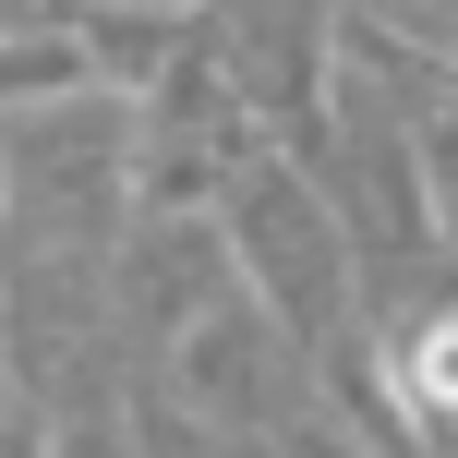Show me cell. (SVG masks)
<instances>
[{
	"instance_id": "9",
	"label": "cell",
	"mask_w": 458,
	"mask_h": 458,
	"mask_svg": "<svg viewBox=\"0 0 458 458\" xmlns=\"http://www.w3.org/2000/svg\"><path fill=\"white\" fill-rule=\"evenodd\" d=\"M0 217H13V157H0Z\"/></svg>"
},
{
	"instance_id": "7",
	"label": "cell",
	"mask_w": 458,
	"mask_h": 458,
	"mask_svg": "<svg viewBox=\"0 0 458 458\" xmlns=\"http://www.w3.org/2000/svg\"><path fill=\"white\" fill-rule=\"evenodd\" d=\"M182 386L217 398V411H242V398H253V350H242V326H193V338H182Z\"/></svg>"
},
{
	"instance_id": "10",
	"label": "cell",
	"mask_w": 458,
	"mask_h": 458,
	"mask_svg": "<svg viewBox=\"0 0 458 458\" xmlns=\"http://www.w3.org/2000/svg\"><path fill=\"white\" fill-rule=\"evenodd\" d=\"M85 13H133V0H85Z\"/></svg>"
},
{
	"instance_id": "2",
	"label": "cell",
	"mask_w": 458,
	"mask_h": 458,
	"mask_svg": "<svg viewBox=\"0 0 458 458\" xmlns=\"http://www.w3.org/2000/svg\"><path fill=\"white\" fill-rule=\"evenodd\" d=\"M242 253H253V277H266V301H277V314H314V301H326V229L301 217L277 182L242 206Z\"/></svg>"
},
{
	"instance_id": "4",
	"label": "cell",
	"mask_w": 458,
	"mask_h": 458,
	"mask_svg": "<svg viewBox=\"0 0 458 458\" xmlns=\"http://www.w3.org/2000/svg\"><path fill=\"white\" fill-rule=\"evenodd\" d=\"M37 458H133V411L109 386H61L37 422Z\"/></svg>"
},
{
	"instance_id": "1",
	"label": "cell",
	"mask_w": 458,
	"mask_h": 458,
	"mask_svg": "<svg viewBox=\"0 0 458 458\" xmlns=\"http://www.w3.org/2000/svg\"><path fill=\"white\" fill-rule=\"evenodd\" d=\"M72 97H97L85 37H72V24H13V37H0V133H13V121L72 109Z\"/></svg>"
},
{
	"instance_id": "8",
	"label": "cell",
	"mask_w": 458,
	"mask_h": 458,
	"mask_svg": "<svg viewBox=\"0 0 458 458\" xmlns=\"http://www.w3.org/2000/svg\"><path fill=\"white\" fill-rule=\"evenodd\" d=\"M13 422H24V398H13V374H0V435H13Z\"/></svg>"
},
{
	"instance_id": "3",
	"label": "cell",
	"mask_w": 458,
	"mask_h": 458,
	"mask_svg": "<svg viewBox=\"0 0 458 458\" xmlns=\"http://www.w3.org/2000/svg\"><path fill=\"white\" fill-rule=\"evenodd\" d=\"M72 37H85V61H97V97H145V85H169V72H182V13H169V0L85 13Z\"/></svg>"
},
{
	"instance_id": "5",
	"label": "cell",
	"mask_w": 458,
	"mask_h": 458,
	"mask_svg": "<svg viewBox=\"0 0 458 458\" xmlns=\"http://www.w3.org/2000/svg\"><path fill=\"white\" fill-rule=\"evenodd\" d=\"M193 277H206V242H193V229H145V242H133V314L145 326H182L193 314Z\"/></svg>"
},
{
	"instance_id": "6",
	"label": "cell",
	"mask_w": 458,
	"mask_h": 458,
	"mask_svg": "<svg viewBox=\"0 0 458 458\" xmlns=\"http://www.w3.org/2000/svg\"><path fill=\"white\" fill-rule=\"evenodd\" d=\"M398 374H411V411H422V422H458V314L411 326V350H398Z\"/></svg>"
}]
</instances>
